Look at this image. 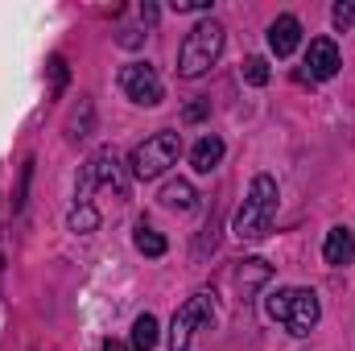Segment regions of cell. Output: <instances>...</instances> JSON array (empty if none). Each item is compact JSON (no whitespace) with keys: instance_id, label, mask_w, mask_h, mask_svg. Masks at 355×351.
<instances>
[{"instance_id":"obj_18","label":"cell","mask_w":355,"mask_h":351,"mask_svg":"<svg viewBox=\"0 0 355 351\" xmlns=\"http://www.w3.org/2000/svg\"><path fill=\"white\" fill-rule=\"evenodd\" d=\"M178 12H211V0H178Z\"/></svg>"},{"instance_id":"obj_19","label":"cell","mask_w":355,"mask_h":351,"mask_svg":"<svg viewBox=\"0 0 355 351\" xmlns=\"http://www.w3.org/2000/svg\"><path fill=\"white\" fill-rule=\"evenodd\" d=\"M103 351H132V343H120V339H107V343H103Z\"/></svg>"},{"instance_id":"obj_13","label":"cell","mask_w":355,"mask_h":351,"mask_svg":"<svg viewBox=\"0 0 355 351\" xmlns=\"http://www.w3.org/2000/svg\"><path fill=\"white\" fill-rule=\"evenodd\" d=\"M153 348H157V318L141 314L132 323V351H153Z\"/></svg>"},{"instance_id":"obj_5","label":"cell","mask_w":355,"mask_h":351,"mask_svg":"<svg viewBox=\"0 0 355 351\" xmlns=\"http://www.w3.org/2000/svg\"><path fill=\"white\" fill-rule=\"evenodd\" d=\"M211 318H215V293H211V289L190 293V298L178 306L174 323H170V351H190L194 331H198V327H207Z\"/></svg>"},{"instance_id":"obj_4","label":"cell","mask_w":355,"mask_h":351,"mask_svg":"<svg viewBox=\"0 0 355 351\" xmlns=\"http://www.w3.org/2000/svg\"><path fill=\"white\" fill-rule=\"evenodd\" d=\"M178 153H182V137H178V132H153L149 141H141V145L132 149L128 170H132V178H141V182L162 178L178 162Z\"/></svg>"},{"instance_id":"obj_3","label":"cell","mask_w":355,"mask_h":351,"mask_svg":"<svg viewBox=\"0 0 355 351\" xmlns=\"http://www.w3.org/2000/svg\"><path fill=\"white\" fill-rule=\"evenodd\" d=\"M272 215H277V182L268 174H257L240 211H236V236L240 240H265L268 228H272Z\"/></svg>"},{"instance_id":"obj_14","label":"cell","mask_w":355,"mask_h":351,"mask_svg":"<svg viewBox=\"0 0 355 351\" xmlns=\"http://www.w3.org/2000/svg\"><path fill=\"white\" fill-rule=\"evenodd\" d=\"M132 244H137V252H145V257H166V236H162V232H153L149 223H137Z\"/></svg>"},{"instance_id":"obj_10","label":"cell","mask_w":355,"mask_h":351,"mask_svg":"<svg viewBox=\"0 0 355 351\" xmlns=\"http://www.w3.org/2000/svg\"><path fill=\"white\" fill-rule=\"evenodd\" d=\"M322 261L335 264V268H343V264L355 261V236L347 228H331V232H327V240H322Z\"/></svg>"},{"instance_id":"obj_8","label":"cell","mask_w":355,"mask_h":351,"mask_svg":"<svg viewBox=\"0 0 355 351\" xmlns=\"http://www.w3.org/2000/svg\"><path fill=\"white\" fill-rule=\"evenodd\" d=\"M339 46L331 37H314L310 50H306V75L310 79H335L339 75Z\"/></svg>"},{"instance_id":"obj_12","label":"cell","mask_w":355,"mask_h":351,"mask_svg":"<svg viewBox=\"0 0 355 351\" xmlns=\"http://www.w3.org/2000/svg\"><path fill=\"white\" fill-rule=\"evenodd\" d=\"M157 198H162V207H170V211H194V198H198V194H194V186H190L186 178H174V182L162 186Z\"/></svg>"},{"instance_id":"obj_6","label":"cell","mask_w":355,"mask_h":351,"mask_svg":"<svg viewBox=\"0 0 355 351\" xmlns=\"http://www.w3.org/2000/svg\"><path fill=\"white\" fill-rule=\"evenodd\" d=\"M95 186H112L120 198L128 194V178H124L120 157H116L112 149H99L95 157H87V166H83V174H79V190H75V203H79V207H87L91 203Z\"/></svg>"},{"instance_id":"obj_15","label":"cell","mask_w":355,"mask_h":351,"mask_svg":"<svg viewBox=\"0 0 355 351\" xmlns=\"http://www.w3.org/2000/svg\"><path fill=\"white\" fill-rule=\"evenodd\" d=\"M99 228V215H95V207H79L75 203V211H71V232H95Z\"/></svg>"},{"instance_id":"obj_2","label":"cell","mask_w":355,"mask_h":351,"mask_svg":"<svg viewBox=\"0 0 355 351\" xmlns=\"http://www.w3.org/2000/svg\"><path fill=\"white\" fill-rule=\"evenodd\" d=\"M223 42H227V33H223L219 21H198V25L186 33L182 50H178V75H182V79H198V75H207V71L219 62Z\"/></svg>"},{"instance_id":"obj_16","label":"cell","mask_w":355,"mask_h":351,"mask_svg":"<svg viewBox=\"0 0 355 351\" xmlns=\"http://www.w3.org/2000/svg\"><path fill=\"white\" fill-rule=\"evenodd\" d=\"M244 83L265 87V83H268V62H265V58H248V62H244Z\"/></svg>"},{"instance_id":"obj_11","label":"cell","mask_w":355,"mask_h":351,"mask_svg":"<svg viewBox=\"0 0 355 351\" xmlns=\"http://www.w3.org/2000/svg\"><path fill=\"white\" fill-rule=\"evenodd\" d=\"M219 162H223V141H219V137H202V141L190 149V166H194L198 174H211Z\"/></svg>"},{"instance_id":"obj_1","label":"cell","mask_w":355,"mask_h":351,"mask_svg":"<svg viewBox=\"0 0 355 351\" xmlns=\"http://www.w3.org/2000/svg\"><path fill=\"white\" fill-rule=\"evenodd\" d=\"M265 314L277 323V327H285L289 335H310V331L318 327V318H322V306H318V293H314V289L293 285V289L268 293Z\"/></svg>"},{"instance_id":"obj_17","label":"cell","mask_w":355,"mask_h":351,"mask_svg":"<svg viewBox=\"0 0 355 351\" xmlns=\"http://www.w3.org/2000/svg\"><path fill=\"white\" fill-rule=\"evenodd\" d=\"M331 21H335V29H347L355 21V4H335L331 8Z\"/></svg>"},{"instance_id":"obj_9","label":"cell","mask_w":355,"mask_h":351,"mask_svg":"<svg viewBox=\"0 0 355 351\" xmlns=\"http://www.w3.org/2000/svg\"><path fill=\"white\" fill-rule=\"evenodd\" d=\"M297 42H302V25H297V17L281 12V17L268 25V46H272V54H277V58H289V54L297 50Z\"/></svg>"},{"instance_id":"obj_7","label":"cell","mask_w":355,"mask_h":351,"mask_svg":"<svg viewBox=\"0 0 355 351\" xmlns=\"http://www.w3.org/2000/svg\"><path fill=\"white\" fill-rule=\"evenodd\" d=\"M120 91H124L132 103H141V108H157L166 87H162L157 67H149V62H128V67L120 71Z\"/></svg>"}]
</instances>
